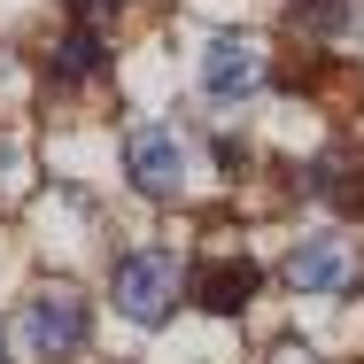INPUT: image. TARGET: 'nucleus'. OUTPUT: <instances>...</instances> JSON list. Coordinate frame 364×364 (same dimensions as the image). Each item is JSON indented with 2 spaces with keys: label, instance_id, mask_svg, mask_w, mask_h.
Segmentation results:
<instances>
[{
  "label": "nucleus",
  "instance_id": "obj_1",
  "mask_svg": "<svg viewBox=\"0 0 364 364\" xmlns=\"http://www.w3.org/2000/svg\"><path fill=\"white\" fill-rule=\"evenodd\" d=\"M85 341H93V310H85L77 287H39L31 302H23V349H31L39 364L77 357Z\"/></svg>",
  "mask_w": 364,
  "mask_h": 364
},
{
  "label": "nucleus",
  "instance_id": "obj_13",
  "mask_svg": "<svg viewBox=\"0 0 364 364\" xmlns=\"http://www.w3.org/2000/svg\"><path fill=\"white\" fill-rule=\"evenodd\" d=\"M0 364H8V333H0Z\"/></svg>",
  "mask_w": 364,
  "mask_h": 364
},
{
  "label": "nucleus",
  "instance_id": "obj_10",
  "mask_svg": "<svg viewBox=\"0 0 364 364\" xmlns=\"http://www.w3.org/2000/svg\"><path fill=\"white\" fill-rule=\"evenodd\" d=\"M264 364H318V357H310V349H294V341H287V349H272Z\"/></svg>",
  "mask_w": 364,
  "mask_h": 364
},
{
  "label": "nucleus",
  "instance_id": "obj_11",
  "mask_svg": "<svg viewBox=\"0 0 364 364\" xmlns=\"http://www.w3.org/2000/svg\"><path fill=\"white\" fill-rule=\"evenodd\" d=\"M77 8H85V16H109V8H124V0H77Z\"/></svg>",
  "mask_w": 364,
  "mask_h": 364
},
{
  "label": "nucleus",
  "instance_id": "obj_5",
  "mask_svg": "<svg viewBox=\"0 0 364 364\" xmlns=\"http://www.w3.org/2000/svg\"><path fill=\"white\" fill-rule=\"evenodd\" d=\"M124 171H132V186H140L147 202H171L178 186H186V147L171 124H132L124 132Z\"/></svg>",
  "mask_w": 364,
  "mask_h": 364
},
{
  "label": "nucleus",
  "instance_id": "obj_8",
  "mask_svg": "<svg viewBox=\"0 0 364 364\" xmlns=\"http://www.w3.org/2000/svg\"><path fill=\"white\" fill-rule=\"evenodd\" d=\"M55 85H85V77H101V31H85V23H70L63 39H55Z\"/></svg>",
  "mask_w": 364,
  "mask_h": 364
},
{
  "label": "nucleus",
  "instance_id": "obj_3",
  "mask_svg": "<svg viewBox=\"0 0 364 364\" xmlns=\"http://www.w3.org/2000/svg\"><path fill=\"white\" fill-rule=\"evenodd\" d=\"M364 279V256L349 232H310L287 248V287L294 294H349Z\"/></svg>",
  "mask_w": 364,
  "mask_h": 364
},
{
  "label": "nucleus",
  "instance_id": "obj_2",
  "mask_svg": "<svg viewBox=\"0 0 364 364\" xmlns=\"http://www.w3.org/2000/svg\"><path fill=\"white\" fill-rule=\"evenodd\" d=\"M109 302H117L132 326H163L171 302H178V256H171V248H132V256H117Z\"/></svg>",
  "mask_w": 364,
  "mask_h": 364
},
{
  "label": "nucleus",
  "instance_id": "obj_7",
  "mask_svg": "<svg viewBox=\"0 0 364 364\" xmlns=\"http://www.w3.org/2000/svg\"><path fill=\"white\" fill-rule=\"evenodd\" d=\"M302 186H310L318 202H333V210H364V163L357 155H326Z\"/></svg>",
  "mask_w": 364,
  "mask_h": 364
},
{
  "label": "nucleus",
  "instance_id": "obj_6",
  "mask_svg": "<svg viewBox=\"0 0 364 364\" xmlns=\"http://www.w3.org/2000/svg\"><path fill=\"white\" fill-rule=\"evenodd\" d=\"M256 287H264V272H256L248 256H218V264H202V287H194V294H202V310L232 318V310H240Z\"/></svg>",
  "mask_w": 364,
  "mask_h": 364
},
{
  "label": "nucleus",
  "instance_id": "obj_9",
  "mask_svg": "<svg viewBox=\"0 0 364 364\" xmlns=\"http://www.w3.org/2000/svg\"><path fill=\"white\" fill-rule=\"evenodd\" d=\"M294 23L310 39H349L357 31V0H294Z\"/></svg>",
  "mask_w": 364,
  "mask_h": 364
},
{
  "label": "nucleus",
  "instance_id": "obj_4",
  "mask_svg": "<svg viewBox=\"0 0 364 364\" xmlns=\"http://www.w3.org/2000/svg\"><path fill=\"white\" fill-rule=\"evenodd\" d=\"M264 77H272V55H264L248 31L202 39V93H210V101H248Z\"/></svg>",
  "mask_w": 364,
  "mask_h": 364
},
{
  "label": "nucleus",
  "instance_id": "obj_12",
  "mask_svg": "<svg viewBox=\"0 0 364 364\" xmlns=\"http://www.w3.org/2000/svg\"><path fill=\"white\" fill-rule=\"evenodd\" d=\"M8 171H16V155H8V147H0V178H8Z\"/></svg>",
  "mask_w": 364,
  "mask_h": 364
}]
</instances>
